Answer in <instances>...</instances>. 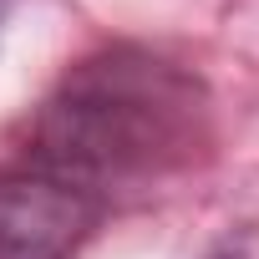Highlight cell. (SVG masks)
<instances>
[{
    "mask_svg": "<svg viewBox=\"0 0 259 259\" xmlns=\"http://www.w3.org/2000/svg\"><path fill=\"white\" fill-rule=\"evenodd\" d=\"M198 148H208V92L188 66L148 46L81 56L31 127V168L102 203L117 188H148L188 168Z\"/></svg>",
    "mask_w": 259,
    "mask_h": 259,
    "instance_id": "cell-1",
    "label": "cell"
},
{
    "mask_svg": "<svg viewBox=\"0 0 259 259\" xmlns=\"http://www.w3.org/2000/svg\"><path fill=\"white\" fill-rule=\"evenodd\" d=\"M102 213V198L56 173L6 168L0 173V259H71L92 239Z\"/></svg>",
    "mask_w": 259,
    "mask_h": 259,
    "instance_id": "cell-2",
    "label": "cell"
}]
</instances>
